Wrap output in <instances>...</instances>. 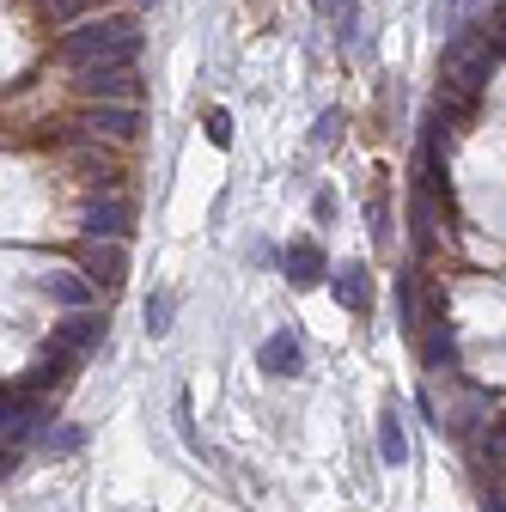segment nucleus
<instances>
[{"instance_id": "nucleus-19", "label": "nucleus", "mask_w": 506, "mask_h": 512, "mask_svg": "<svg viewBox=\"0 0 506 512\" xmlns=\"http://www.w3.org/2000/svg\"><path fill=\"white\" fill-rule=\"evenodd\" d=\"M336 135H342V110H324V116H318V128H311V141H318V147H330Z\"/></svg>"}, {"instance_id": "nucleus-13", "label": "nucleus", "mask_w": 506, "mask_h": 512, "mask_svg": "<svg viewBox=\"0 0 506 512\" xmlns=\"http://www.w3.org/2000/svg\"><path fill=\"white\" fill-rule=\"evenodd\" d=\"M378 458H385L391 470H403V464H409V433H403V415H397V409L378 415Z\"/></svg>"}, {"instance_id": "nucleus-23", "label": "nucleus", "mask_w": 506, "mask_h": 512, "mask_svg": "<svg viewBox=\"0 0 506 512\" xmlns=\"http://www.w3.org/2000/svg\"><path fill=\"white\" fill-rule=\"evenodd\" d=\"M488 512H506V488H494V494H488Z\"/></svg>"}, {"instance_id": "nucleus-2", "label": "nucleus", "mask_w": 506, "mask_h": 512, "mask_svg": "<svg viewBox=\"0 0 506 512\" xmlns=\"http://www.w3.org/2000/svg\"><path fill=\"white\" fill-rule=\"evenodd\" d=\"M500 43H494V31H488V19L482 25H464V31H452L446 37V92L452 98H476L488 80H494V68H500Z\"/></svg>"}, {"instance_id": "nucleus-21", "label": "nucleus", "mask_w": 506, "mask_h": 512, "mask_svg": "<svg viewBox=\"0 0 506 512\" xmlns=\"http://www.w3.org/2000/svg\"><path fill=\"white\" fill-rule=\"evenodd\" d=\"M366 220H372V238H378V244L391 238V226H385V202H372V208H366Z\"/></svg>"}, {"instance_id": "nucleus-16", "label": "nucleus", "mask_w": 506, "mask_h": 512, "mask_svg": "<svg viewBox=\"0 0 506 512\" xmlns=\"http://www.w3.org/2000/svg\"><path fill=\"white\" fill-rule=\"evenodd\" d=\"M482 415H488V397H464V403L452 409V433H470Z\"/></svg>"}, {"instance_id": "nucleus-7", "label": "nucleus", "mask_w": 506, "mask_h": 512, "mask_svg": "<svg viewBox=\"0 0 506 512\" xmlns=\"http://www.w3.org/2000/svg\"><path fill=\"white\" fill-rule=\"evenodd\" d=\"M80 128H86V135H110V141H135L141 104H92V116H86Z\"/></svg>"}, {"instance_id": "nucleus-4", "label": "nucleus", "mask_w": 506, "mask_h": 512, "mask_svg": "<svg viewBox=\"0 0 506 512\" xmlns=\"http://www.w3.org/2000/svg\"><path fill=\"white\" fill-rule=\"evenodd\" d=\"M80 275L92 287H122V275H129V250H122L116 238H92L80 250Z\"/></svg>"}, {"instance_id": "nucleus-11", "label": "nucleus", "mask_w": 506, "mask_h": 512, "mask_svg": "<svg viewBox=\"0 0 506 512\" xmlns=\"http://www.w3.org/2000/svg\"><path fill=\"white\" fill-rule=\"evenodd\" d=\"M421 360L433 372H458V336H452V324H439V311H433V324L421 336Z\"/></svg>"}, {"instance_id": "nucleus-20", "label": "nucleus", "mask_w": 506, "mask_h": 512, "mask_svg": "<svg viewBox=\"0 0 506 512\" xmlns=\"http://www.w3.org/2000/svg\"><path fill=\"white\" fill-rule=\"evenodd\" d=\"M208 141L214 147H232V116L226 110H208Z\"/></svg>"}, {"instance_id": "nucleus-17", "label": "nucleus", "mask_w": 506, "mask_h": 512, "mask_svg": "<svg viewBox=\"0 0 506 512\" xmlns=\"http://www.w3.org/2000/svg\"><path fill=\"white\" fill-rule=\"evenodd\" d=\"M80 427H55V433H43V452H55V458H68V452H80Z\"/></svg>"}, {"instance_id": "nucleus-3", "label": "nucleus", "mask_w": 506, "mask_h": 512, "mask_svg": "<svg viewBox=\"0 0 506 512\" xmlns=\"http://www.w3.org/2000/svg\"><path fill=\"white\" fill-rule=\"evenodd\" d=\"M74 92L92 104H141V68L135 61H98V68H74Z\"/></svg>"}, {"instance_id": "nucleus-8", "label": "nucleus", "mask_w": 506, "mask_h": 512, "mask_svg": "<svg viewBox=\"0 0 506 512\" xmlns=\"http://www.w3.org/2000/svg\"><path fill=\"white\" fill-rule=\"evenodd\" d=\"M43 421H49V409H43L37 397H13V403H0V439H7V445H25Z\"/></svg>"}, {"instance_id": "nucleus-24", "label": "nucleus", "mask_w": 506, "mask_h": 512, "mask_svg": "<svg viewBox=\"0 0 506 512\" xmlns=\"http://www.w3.org/2000/svg\"><path fill=\"white\" fill-rule=\"evenodd\" d=\"M318 7H324V13H330V7H336V0H318Z\"/></svg>"}, {"instance_id": "nucleus-5", "label": "nucleus", "mask_w": 506, "mask_h": 512, "mask_svg": "<svg viewBox=\"0 0 506 512\" xmlns=\"http://www.w3.org/2000/svg\"><path fill=\"white\" fill-rule=\"evenodd\" d=\"M129 226H135V202H122V196H92L86 214H80L86 238H122Z\"/></svg>"}, {"instance_id": "nucleus-9", "label": "nucleus", "mask_w": 506, "mask_h": 512, "mask_svg": "<svg viewBox=\"0 0 506 512\" xmlns=\"http://www.w3.org/2000/svg\"><path fill=\"white\" fill-rule=\"evenodd\" d=\"M324 275H330V256H324V244L299 238V244L287 250V281H293V287H318Z\"/></svg>"}, {"instance_id": "nucleus-12", "label": "nucleus", "mask_w": 506, "mask_h": 512, "mask_svg": "<svg viewBox=\"0 0 506 512\" xmlns=\"http://www.w3.org/2000/svg\"><path fill=\"white\" fill-rule=\"evenodd\" d=\"M330 287H336V299H342L348 311H372V275H366V263H342V269L330 275Z\"/></svg>"}, {"instance_id": "nucleus-22", "label": "nucleus", "mask_w": 506, "mask_h": 512, "mask_svg": "<svg viewBox=\"0 0 506 512\" xmlns=\"http://www.w3.org/2000/svg\"><path fill=\"white\" fill-rule=\"evenodd\" d=\"M488 31H494V43L506 49V0H500V7H494V19H488Z\"/></svg>"}, {"instance_id": "nucleus-1", "label": "nucleus", "mask_w": 506, "mask_h": 512, "mask_svg": "<svg viewBox=\"0 0 506 512\" xmlns=\"http://www.w3.org/2000/svg\"><path fill=\"white\" fill-rule=\"evenodd\" d=\"M141 19L135 13H104L80 19L74 31H61V61L68 68H98V61H141Z\"/></svg>"}, {"instance_id": "nucleus-25", "label": "nucleus", "mask_w": 506, "mask_h": 512, "mask_svg": "<svg viewBox=\"0 0 506 512\" xmlns=\"http://www.w3.org/2000/svg\"><path fill=\"white\" fill-rule=\"evenodd\" d=\"M147 7H153V0H147Z\"/></svg>"}, {"instance_id": "nucleus-18", "label": "nucleus", "mask_w": 506, "mask_h": 512, "mask_svg": "<svg viewBox=\"0 0 506 512\" xmlns=\"http://www.w3.org/2000/svg\"><path fill=\"white\" fill-rule=\"evenodd\" d=\"M147 330H153V336L171 330V293H153V299H147Z\"/></svg>"}, {"instance_id": "nucleus-15", "label": "nucleus", "mask_w": 506, "mask_h": 512, "mask_svg": "<svg viewBox=\"0 0 506 512\" xmlns=\"http://www.w3.org/2000/svg\"><path fill=\"white\" fill-rule=\"evenodd\" d=\"M482 7H488V0H446V7H439V31H446V37L464 31V19H476Z\"/></svg>"}, {"instance_id": "nucleus-10", "label": "nucleus", "mask_w": 506, "mask_h": 512, "mask_svg": "<svg viewBox=\"0 0 506 512\" xmlns=\"http://www.w3.org/2000/svg\"><path fill=\"white\" fill-rule=\"evenodd\" d=\"M305 366V348H299V336L293 330H275L269 342H263V372L269 378H293Z\"/></svg>"}, {"instance_id": "nucleus-14", "label": "nucleus", "mask_w": 506, "mask_h": 512, "mask_svg": "<svg viewBox=\"0 0 506 512\" xmlns=\"http://www.w3.org/2000/svg\"><path fill=\"white\" fill-rule=\"evenodd\" d=\"M43 293L55 299V305H68V311H80V305H92V281L74 269V275H43Z\"/></svg>"}, {"instance_id": "nucleus-6", "label": "nucleus", "mask_w": 506, "mask_h": 512, "mask_svg": "<svg viewBox=\"0 0 506 512\" xmlns=\"http://www.w3.org/2000/svg\"><path fill=\"white\" fill-rule=\"evenodd\" d=\"M104 330H110V317L92 311V305H80V311H68V317L55 324V342L74 348V354H86V348H104Z\"/></svg>"}]
</instances>
